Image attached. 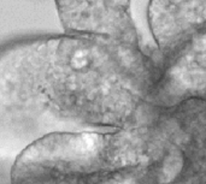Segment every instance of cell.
Wrapping results in <instances>:
<instances>
[{
	"label": "cell",
	"instance_id": "cell-1",
	"mask_svg": "<svg viewBox=\"0 0 206 184\" xmlns=\"http://www.w3.org/2000/svg\"><path fill=\"white\" fill-rule=\"evenodd\" d=\"M162 72L157 48L110 35L64 33L21 41L0 53V117L138 126Z\"/></svg>",
	"mask_w": 206,
	"mask_h": 184
},
{
	"label": "cell",
	"instance_id": "cell-2",
	"mask_svg": "<svg viewBox=\"0 0 206 184\" xmlns=\"http://www.w3.org/2000/svg\"><path fill=\"white\" fill-rule=\"evenodd\" d=\"M177 155L158 124L111 131H51L21 152L11 169V184H123Z\"/></svg>",
	"mask_w": 206,
	"mask_h": 184
},
{
	"label": "cell",
	"instance_id": "cell-3",
	"mask_svg": "<svg viewBox=\"0 0 206 184\" xmlns=\"http://www.w3.org/2000/svg\"><path fill=\"white\" fill-rule=\"evenodd\" d=\"M147 20L164 67L206 34V0H149Z\"/></svg>",
	"mask_w": 206,
	"mask_h": 184
},
{
	"label": "cell",
	"instance_id": "cell-4",
	"mask_svg": "<svg viewBox=\"0 0 206 184\" xmlns=\"http://www.w3.org/2000/svg\"><path fill=\"white\" fill-rule=\"evenodd\" d=\"M64 33L110 35L142 45L130 14V0H54Z\"/></svg>",
	"mask_w": 206,
	"mask_h": 184
}]
</instances>
